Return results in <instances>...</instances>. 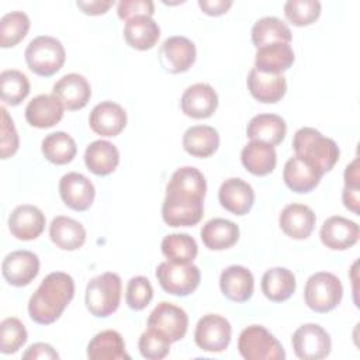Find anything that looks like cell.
<instances>
[{
	"label": "cell",
	"mask_w": 360,
	"mask_h": 360,
	"mask_svg": "<svg viewBox=\"0 0 360 360\" xmlns=\"http://www.w3.org/2000/svg\"><path fill=\"white\" fill-rule=\"evenodd\" d=\"M207 181L204 174L193 166L177 169L167 186L162 204V218L169 226H193L204 215Z\"/></svg>",
	"instance_id": "obj_1"
},
{
	"label": "cell",
	"mask_w": 360,
	"mask_h": 360,
	"mask_svg": "<svg viewBox=\"0 0 360 360\" xmlns=\"http://www.w3.org/2000/svg\"><path fill=\"white\" fill-rule=\"evenodd\" d=\"M75 295V281L63 271L49 273L31 295L28 314L39 325L53 323L60 318Z\"/></svg>",
	"instance_id": "obj_2"
},
{
	"label": "cell",
	"mask_w": 360,
	"mask_h": 360,
	"mask_svg": "<svg viewBox=\"0 0 360 360\" xmlns=\"http://www.w3.org/2000/svg\"><path fill=\"white\" fill-rule=\"evenodd\" d=\"M292 148L295 156L318 169L322 174L329 172L339 159L336 142L311 127L300 128L295 132Z\"/></svg>",
	"instance_id": "obj_3"
},
{
	"label": "cell",
	"mask_w": 360,
	"mask_h": 360,
	"mask_svg": "<svg viewBox=\"0 0 360 360\" xmlns=\"http://www.w3.org/2000/svg\"><path fill=\"white\" fill-rule=\"evenodd\" d=\"M121 278L117 273H103L91 278L86 287V307L97 318L110 316L120 307Z\"/></svg>",
	"instance_id": "obj_4"
},
{
	"label": "cell",
	"mask_w": 360,
	"mask_h": 360,
	"mask_svg": "<svg viewBox=\"0 0 360 360\" xmlns=\"http://www.w3.org/2000/svg\"><path fill=\"white\" fill-rule=\"evenodd\" d=\"M25 62L35 75L49 77L60 70L66 52L62 42L49 35L34 38L25 48Z\"/></svg>",
	"instance_id": "obj_5"
},
{
	"label": "cell",
	"mask_w": 360,
	"mask_h": 360,
	"mask_svg": "<svg viewBox=\"0 0 360 360\" xmlns=\"http://www.w3.org/2000/svg\"><path fill=\"white\" fill-rule=\"evenodd\" d=\"M238 350L246 360H284L281 343L262 325L245 328L238 339Z\"/></svg>",
	"instance_id": "obj_6"
},
{
	"label": "cell",
	"mask_w": 360,
	"mask_h": 360,
	"mask_svg": "<svg viewBox=\"0 0 360 360\" xmlns=\"http://www.w3.org/2000/svg\"><path fill=\"white\" fill-rule=\"evenodd\" d=\"M343 297V285L340 280L328 271L312 274L305 284V304L315 312L325 314L336 308Z\"/></svg>",
	"instance_id": "obj_7"
},
{
	"label": "cell",
	"mask_w": 360,
	"mask_h": 360,
	"mask_svg": "<svg viewBox=\"0 0 360 360\" xmlns=\"http://www.w3.org/2000/svg\"><path fill=\"white\" fill-rule=\"evenodd\" d=\"M156 278L166 292L186 297L198 287L201 273L193 263H174L167 260L158 266Z\"/></svg>",
	"instance_id": "obj_8"
},
{
	"label": "cell",
	"mask_w": 360,
	"mask_h": 360,
	"mask_svg": "<svg viewBox=\"0 0 360 360\" xmlns=\"http://www.w3.org/2000/svg\"><path fill=\"white\" fill-rule=\"evenodd\" d=\"M292 349L302 360L325 359L332 349L329 333L318 323H304L292 335Z\"/></svg>",
	"instance_id": "obj_9"
},
{
	"label": "cell",
	"mask_w": 360,
	"mask_h": 360,
	"mask_svg": "<svg viewBox=\"0 0 360 360\" xmlns=\"http://www.w3.org/2000/svg\"><path fill=\"white\" fill-rule=\"evenodd\" d=\"M232 328L226 318L217 314H207L197 322L194 340L204 352H224L231 342Z\"/></svg>",
	"instance_id": "obj_10"
},
{
	"label": "cell",
	"mask_w": 360,
	"mask_h": 360,
	"mask_svg": "<svg viewBox=\"0 0 360 360\" xmlns=\"http://www.w3.org/2000/svg\"><path fill=\"white\" fill-rule=\"evenodd\" d=\"M148 326L162 332L173 343L186 336L188 328V316L183 308L162 301L150 312L148 318Z\"/></svg>",
	"instance_id": "obj_11"
},
{
	"label": "cell",
	"mask_w": 360,
	"mask_h": 360,
	"mask_svg": "<svg viewBox=\"0 0 360 360\" xmlns=\"http://www.w3.org/2000/svg\"><path fill=\"white\" fill-rule=\"evenodd\" d=\"M195 45L186 37L173 35L159 48V62L169 73L187 72L195 60Z\"/></svg>",
	"instance_id": "obj_12"
},
{
	"label": "cell",
	"mask_w": 360,
	"mask_h": 360,
	"mask_svg": "<svg viewBox=\"0 0 360 360\" xmlns=\"http://www.w3.org/2000/svg\"><path fill=\"white\" fill-rule=\"evenodd\" d=\"M59 194L69 208L75 211H86L94 201L96 188L89 177L77 172H70L60 179Z\"/></svg>",
	"instance_id": "obj_13"
},
{
	"label": "cell",
	"mask_w": 360,
	"mask_h": 360,
	"mask_svg": "<svg viewBox=\"0 0 360 360\" xmlns=\"http://www.w3.org/2000/svg\"><path fill=\"white\" fill-rule=\"evenodd\" d=\"M39 271V259L30 250L8 253L1 263V273L6 281L14 287L28 285Z\"/></svg>",
	"instance_id": "obj_14"
},
{
	"label": "cell",
	"mask_w": 360,
	"mask_h": 360,
	"mask_svg": "<svg viewBox=\"0 0 360 360\" xmlns=\"http://www.w3.org/2000/svg\"><path fill=\"white\" fill-rule=\"evenodd\" d=\"M319 236L326 248L332 250H346L357 243L360 229L354 221L333 215L322 224Z\"/></svg>",
	"instance_id": "obj_15"
},
{
	"label": "cell",
	"mask_w": 360,
	"mask_h": 360,
	"mask_svg": "<svg viewBox=\"0 0 360 360\" xmlns=\"http://www.w3.org/2000/svg\"><path fill=\"white\" fill-rule=\"evenodd\" d=\"M52 96H55L66 110L75 111L86 107L91 96V89L84 76L68 73L53 84Z\"/></svg>",
	"instance_id": "obj_16"
},
{
	"label": "cell",
	"mask_w": 360,
	"mask_h": 360,
	"mask_svg": "<svg viewBox=\"0 0 360 360\" xmlns=\"http://www.w3.org/2000/svg\"><path fill=\"white\" fill-rule=\"evenodd\" d=\"M180 105L187 117L195 120L208 118L218 107V94L210 84L195 83L184 90Z\"/></svg>",
	"instance_id": "obj_17"
},
{
	"label": "cell",
	"mask_w": 360,
	"mask_h": 360,
	"mask_svg": "<svg viewBox=\"0 0 360 360\" xmlns=\"http://www.w3.org/2000/svg\"><path fill=\"white\" fill-rule=\"evenodd\" d=\"M45 228L44 212L31 204L15 207L8 217V229L20 240H32L38 238Z\"/></svg>",
	"instance_id": "obj_18"
},
{
	"label": "cell",
	"mask_w": 360,
	"mask_h": 360,
	"mask_svg": "<svg viewBox=\"0 0 360 360\" xmlns=\"http://www.w3.org/2000/svg\"><path fill=\"white\" fill-rule=\"evenodd\" d=\"M218 198L226 211L235 215H245L253 207L255 191L248 181L239 177H231L221 184Z\"/></svg>",
	"instance_id": "obj_19"
},
{
	"label": "cell",
	"mask_w": 360,
	"mask_h": 360,
	"mask_svg": "<svg viewBox=\"0 0 360 360\" xmlns=\"http://www.w3.org/2000/svg\"><path fill=\"white\" fill-rule=\"evenodd\" d=\"M89 124L97 135L115 136L127 125V112L117 103L101 101L91 110Z\"/></svg>",
	"instance_id": "obj_20"
},
{
	"label": "cell",
	"mask_w": 360,
	"mask_h": 360,
	"mask_svg": "<svg viewBox=\"0 0 360 360\" xmlns=\"http://www.w3.org/2000/svg\"><path fill=\"white\" fill-rule=\"evenodd\" d=\"M246 82L250 94L260 103H277L287 91V82L281 73H266L253 68Z\"/></svg>",
	"instance_id": "obj_21"
},
{
	"label": "cell",
	"mask_w": 360,
	"mask_h": 360,
	"mask_svg": "<svg viewBox=\"0 0 360 360\" xmlns=\"http://www.w3.org/2000/svg\"><path fill=\"white\" fill-rule=\"evenodd\" d=\"M315 221L314 211L304 204H288L278 217L280 228L292 239H307L314 231Z\"/></svg>",
	"instance_id": "obj_22"
},
{
	"label": "cell",
	"mask_w": 360,
	"mask_h": 360,
	"mask_svg": "<svg viewBox=\"0 0 360 360\" xmlns=\"http://www.w3.org/2000/svg\"><path fill=\"white\" fill-rule=\"evenodd\" d=\"M219 287L228 300L235 302H245L250 300L255 290L253 274L243 266H229L221 273Z\"/></svg>",
	"instance_id": "obj_23"
},
{
	"label": "cell",
	"mask_w": 360,
	"mask_h": 360,
	"mask_svg": "<svg viewBox=\"0 0 360 360\" xmlns=\"http://www.w3.org/2000/svg\"><path fill=\"white\" fill-rule=\"evenodd\" d=\"M65 107L62 103L49 94L34 97L25 107V120L35 128H51L63 117Z\"/></svg>",
	"instance_id": "obj_24"
},
{
	"label": "cell",
	"mask_w": 360,
	"mask_h": 360,
	"mask_svg": "<svg viewBox=\"0 0 360 360\" xmlns=\"http://www.w3.org/2000/svg\"><path fill=\"white\" fill-rule=\"evenodd\" d=\"M322 173L300 159L298 156L290 158L283 170V179L287 187L295 193H309L312 191L321 181Z\"/></svg>",
	"instance_id": "obj_25"
},
{
	"label": "cell",
	"mask_w": 360,
	"mask_h": 360,
	"mask_svg": "<svg viewBox=\"0 0 360 360\" xmlns=\"http://www.w3.org/2000/svg\"><path fill=\"white\" fill-rule=\"evenodd\" d=\"M287 132L285 121L277 114L255 115L246 128V135L250 141L264 142L267 145H278L283 142Z\"/></svg>",
	"instance_id": "obj_26"
},
{
	"label": "cell",
	"mask_w": 360,
	"mask_h": 360,
	"mask_svg": "<svg viewBox=\"0 0 360 360\" xmlns=\"http://www.w3.org/2000/svg\"><path fill=\"white\" fill-rule=\"evenodd\" d=\"M49 238L62 250H76L86 242V229L79 221L58 215L49 225Z\"/></svg>",
	"instance_id": "obj_27"
},
{
	"label": "cell",
	"mask_w": 360,
	"mask_h": 360,
	"mask_svg": "<svg viewBox=\"0 0 360 360\" xmlns=\"http://www.w3.org/2000/svg\"><path fill=\"white\" fill-rule=\"evenodd\" d=\"M295 55L288 44H269L257 48L255 69L266 73H281L292 66Z\"/></svg>",
	"instance_id": "obj_28"
},
{
	"label": "cell",
	"mask_w": 360,
	"mask_h": 360,
	"mask_svg": "<svg viewBox=\"0 0 360 360\" xmlns=\"http://www.w3.org/2000/svg\"><path fill=\"white\" fill-rule=\"evenodd\" d=\"M84 163L87 169L97 176H107L115 170L120 163V152L108 141L98 139L86 148Z\"/></svg>",
	"instance_id": "obj_29"
},
{
	"label": "cell",
	"mask_w": 360,
	"mask_h": 360,
	"mask_svg": "<svg viewBox=\"0 0 360 360\" xmlns=\"http://www.w3.org/2000/svg\"><path fill=\"white\" fill-rule=\"evenodd\" d=\"M87 357L90 360H129L125 352L122 336L112 329L98 332L87 345Z\"/></svg>",
	"instance_id": "obj_30"
},
{
	"label": "cell",
	"mask_w": 360,
	"mask_h": 360,
	"mask_svg": "<svg viewBox=\"0 0 360 360\" xmlns=\"http://www.w3.org/2000/svg\"><path fill=\"white\" fill-rule=\"evenodd\" d=\"M202 243L211 250H224L233 246L239 239V226L225 218H214L201 228Z\"/></svg>",
	"instance_id": "obj_31"
},
{
	"label": "cell",
	"mask_w": 360,
	"mask_h": 360,
	"mask_svg": "<svg viewBox=\"0 0 360 360\" xmlns=\"http://www.w3.org/2000/svg\"><path fill=\"white\" fill-rule=\"evenodd\" d=\"M242 165L255 176H266L271 173L277 163L274 146L259 141H250L240 152Z\"/></svg>",
	"instance_id": "obj_32"
},
{
	"label": "cell",
	"mask_w": 360,
	"mask_h": 360,
	"mask_svg": "<svg viewBox=\"0 0 360 360\" xmlns=\"http://www.w3.org/2000/svg\"><path fill=\"white\" fill-rule=\"evenodd\" d=\"M160 28L152 17H135L128 20L124 27V38L131 48L146 51L156 45Z\"/></svg>",
	"instance_id": "obj_33"
},
{
	"label": "cell",
	"mask_w": 360,
	"mask_h": 360,
	"mask_svg": "<svg viewBox=\"0 0 360 360\" xmlns=\"http://www.w3.org/2000/svg\"><path fill=\"white\" fill-rule=\"evenodd\" d=\"M297 287L295 276L285 267L269 269L262 277V291L273 302L288 300Z\"/></svg>",
	"instance_id": "obj_34"
},
{
	"label": "cell",
	"mask_w": 360,
	"mask_h": 360,
	"mask_svg": "<svg viewBox=\"0 0 360 360\" xmlns=\"http://www.w3.org/2000/svg\"><path fill=\"white\" fill-rule=\"evenodd\" d=\"M219 146V135L210 125L190 127L183 135V148L195 158H208L217 152Z\"/></svg>",
	"instance_id": "obj_35"
},
{
	"label": "cell",
	"mask_w": 360,
	"mask_h": 360,
	"mask_svg": "<svg viewBox=\"0 0 360 360\" xmlns=\"http://www.w3.org/2000/svg\"><path fill=\"white\" fill-rule=\"evenodd\" d=\"M291 38L292 37L288 25L278 17H262L252 27V42L256 48L276 42L290 45Z\"/></svg>",
	"instance_id": "obj_36"
},
{
	"label": "cell",
	"mask_w": 360,
	"mask_h": 360,
	"mask_svg": "<svg viewBox=\"0 0 360 360\" xmlns=\"http://www.w3.org/2000/svg\"><path fill=\"white\" fill-rule=\"evenodd\" d=\"M41 149L44 156L53 165H66L72 162L77 152L75 139L63 131L46 135L42 141Z\"/></svg>",
	"instance_id": "obj_37"
},
{
	"label": "cell",
	"mask_w": 360,
	"mask_h": 360,
	"mask_svg": "<svg viewBox=\"0 0 360 360\" xmlns=\"http://www.w3.org/2000/svg\"><path fill=\"white\" fill-rule=\"evenodd\" d=\"M162 253L174 263H193L198 246L188 233H170L162 240Z\"/></svg>",
	"instance_id": "obj_38"
},
{
	"label": "cell",
	"mask_w": 360,
	"mask_h": 360,
	"mask_svg": "<svg viewBox=\"0 0 360 360\" xmlns=\"http://www.w3.org/2000/svg\"><path fill=\"white\" fill-rule=\"evenodd\" d=\"M30 18L24 11H11L0 20V46H15L30 30Z\"/></svg>",
	"instance_id": "obj_39"
},
{
	"label": "cell",
	"mask_w": 360,
	"mask_h": 360,
	"mask_svg": "<svg viewBox=\"0 0 360 360\" xmlns=\"http://www.w3.org/2000/svg\"><path fill=\"white\" fill-rule=\"evenodd\" d=\"M1 100L10 105H18L30 93L28 77L15 69L3 70L0 75Z\"/></svg>",
	"instance_id": "obj_40"
},
{
	"label": "cell",
	"mask_w": 360,
	"mask_h": 360,
	"mask_svg": "<svg viewBox=\"0 0 360 360\" xmlns=\"http://www.w3.org/2000/svg\"><path fill=\"white\" fill-rule=\"evenodd\" d=\"M284 14L292 25H309L321 15V3L318 0H288L284 4Z\"/></svg>",
	"instance_id": "obj_41"
},
{
	"label": "cell",
	"mask_w": 360,
	"mask_h": 360,
	"mask_svg": "<svg viewBox=\"0 0 360 360\" xmlns=\"http://www.w3.org/2000/svg\"><path fill=\"white\" fill-rule=\"evenodd\" d=\"M27 342V330L22 322L14 316L0 323V350L4 354L15 353Z\"/></svg>",
	"instance_id": "obj_42"
},
{
	"label": "cell",
	"mask_w": 360,
	"mask_h": 360,
	"mask_svg": "<svg viewBox=\"0 0 360 360\" xmlns=\"http://www.w3.org/2000/svg\"><path fill=\"white\" fill-rule=\"evenodd\" d=\"M170 340L162 332L155 328L148 326V329L141 335L138 347L141 354L149 360H160L166 357L170 352Z\"/></svg>",
	"instance_id": "obj_43"
},
{
	"label": "cell",
	"mask_w": 360,
	"mask_h": 360,
	"mask_svg": "<svg viewBox=\"0 0 360 360\" xmlns=\"http://www.w3.org/2000/svg\"><path fill=\"white\" fill-rule=\"evenodd\" d=\"M153 298V288L150 281L143 276H135L128 281L125 291V301L134 311H141L148 307Z\"/></svg>",
	"instance_id": "obj_44"
},
{
	"label": "cell",
	"mask_w": 360,
	"mask_h": 360,
	"mask_svg": "<svg viewBox=\"0 0 360 360\" xmlns=\"http://www.w3.org/2000/svg\"><path fill=\"white\" fill-rule=\"evenodd\" d=\"M359 184H360V176H359V159L356 158L350 165L346 166L345 170V187L342 193L343 204L347 210H350L353 214L359 215Z\"/></svg>",
	"instance_id": "obj_45"
},
{
	"label": "cell",
	"mask_w": 360,
	"mask_h": 360,
	"mask_svg": "<svg viewBox=\"0 0 360 360\" xmlns=\"http://www.w3.org/2000/svg\"><path fill=\"white\" fill-rule=\"evenodd\" d=\"M121 20H132L135 17H152L155 4L150 0H121L117 7Z\"/></svg>",
	"instance_id": "obj_46"
},
{
	"label": "cell",
	"mask_w": 360,
	"mask_h": 360,
	"mask_svg": "<svg viewBox=\"0 0 360 360\" xmlns=\"http://www.w3.org/2000/svg\"><path fill=\"white\" fill-rule=\"evenodd\" d=\"M18 149V134L7 110L1 107V159H7Z\"/></svg>",
	"instance_id": "obj_47"
},
{
	"label": "cell",
	"mask_w": 360,
	"mask_h": 360,
	"mask_svg": "<svg viewBox=\"0 0 360 360\" xmlns=\"http://www.w3.org/2000/svg\"><path fill=\"white\" fill-rule=\"evenodd\" d=\"M24 359H59V354L55 349L48 343H34L31 345L27 352L22 354Z\"/></svg>",
	"instance_id": "obj_48"
},
{
	"label": "cell",
	"mask_w": 360,
	"mask_h": 360,
	"mask_svg": "<svg viewBox=\"0 0 360 360\" xmlns=\"http://www.w3.org/2000/svg\"><path fill=\"white\" fill-rule=\"evenodd\" d=\"M77 7L82 8L83 13L90 15H100L108 11L110 7H112L114 0H90V1H82L79 0Z\"/></svg>",
	"instance_id": "obj_49"
},
{
	"label": "cell",
	"mask_w": 360,
	"mask_h": 360,
	"mask_svg": "<svg viewBox=\"0 0 360 360\" xmlns=\"http://www.w3.org/2000/svg\"><path fill=\"white\" fill-rule=\"evenodd\" d=\"M198 6L208 15H221L229 10L232 0H198Z\"/></svg>",
	"instance_id": "obj_50"
}]
</instances>
